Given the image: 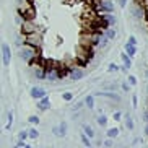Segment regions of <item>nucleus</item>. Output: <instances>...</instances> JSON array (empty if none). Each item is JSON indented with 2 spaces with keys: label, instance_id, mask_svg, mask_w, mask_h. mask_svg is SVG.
Returning <instances> with one entry per match:
<instances>
[{
  "label": "nucleus",
  "instance_id": "obj_26",
  "mask_svg": "<svg viewBox=\"0 0 148 148\" xmlns=\"http://www.w3.org/2000/svg\"><path fill=\"white\" fill-rule=\"evenodd\" d=\"M62 99H64V101H72V99H73V95H72L70 91H67V93L62 95Z\"/></svg>",
  "mask_w": 148,
  "mask_h": 148
},
{
  "label": "nucleus",
  "instance_id": "obj_19",
  "mask_svg": "<svg viewBox=\"0 0 148 148\" xmlns=\"http://www.w3.org/2000/svg\"><path fill=\"white\" fill-rule=\"evenodd\" d=\"M82 143L85 145V147H91V140H90V137H88L85 132L82 134Z\"/></svg>",
  "mask_w": 148,
  "mask_h": 148
},
{
  "label": "nucleus",
  "instance_id": "obj_15",
  "mask_svg": "<svg viewBox=\"0 0 148 148\" xmlns=\"http://www.w3.org/2000/svg\"><path fill=\"white\" fill-rule=\"evenodd\" d=\"M83 132H85L90 138H93V137H95V129H93L90 124H83Z\"/></svg>",
  "mask_w": 148,
  "mask_h": 148
},
{
  "label": "nucleus",
  "instance_id": "obj_24",
  "mask_svg": "<svg viewBox=\"0 0 148 148\" xmlns=\"http://www.w3.org/2000/svg\"><path fill=\"white\" fill-rule=\"evenodd\" d=\"M106 124H108V117H106V116H99V117H98V125L104 127Z\"/></svg>",
  "mask_w": 148,
  "mask_h": 148
},
{
  "label": "nucleus",
  "instance_id": "obj_3",
  "mask_svg": "<svg viewBox=\"0 0 148 148\" xmlns=\"http://www.w3.org/2000/svg\"><path fill=\"white\" fill-rule=\"evenodd\" d=\"M29 95H31V98L33 99H41V98H44L46 96V90H44L42 86H33L31 88V91H29Z\"/></svg>",
  "mask_w": 148,
  "mask_h": 148
},
{
  "label": "nucleus",
  "instance_id": "obj_35",
  "mask_svg": "<svg viewBox=\"0 0 148 148\" xmlns=\"http://www.w3.org/2000/svg\"><path fill=\"white\" fill-rule=\"evenodd\" d=\"M132 101H134V106H137V103H138V99H137V96H132Z\"/></svg>",
  "mask_w": 148,
  "mask_h": 148
},
{
  "label": "nucleus",
  "instance_id": "obj_7",
  "mask_svg": "<svg viewBox=\"0 0 148 148\" xmlns=\"http://www.w3.org/2000/svg\"><path fill=\"white\" fill-rule=\"evenodd\" d=\"M49 108H51V101H49L47 95L44 96V98H41V99H38V109H41V111H47Z\"/></svg>",
  "mask_w": 148,
  "mask_h": 148
},
{
  "label": "nucleus",
  "instance_id": "obj_10",
  "mask_svg": "<svg viewBox=\"0 0 148 148\" xmlns=\"http://www.w3.org/2000/svg\"><path fill=\"white\" fill-rule=\"evenodd\" d=\"M101 18H103V21H104L106 25H108V26H116V23H117L116 16H112L111 13H104Z\"/></svg>",
  "mask_w": 148,
  "mask_h": 148
},
{
  "label": "nucleus",
  "instance_id": "obj_5",
  "mask_svg": "<svg viewBox=\"0 0 148 148\" xmlns=\"http://www.w3.org/2000/svg\"><path fill=\"white\" fill-rule=\"evenodd\" d=\"M54 135H57V137H65L67 134V122H60L57 127H54L52 129Z\"/></svg>",
  "mask_w": 148,
  "mask_h": 148
},
{
  "label": "nucleus",
  "instance_id": "obj_17",
  "mask_svg": "<svg viewBox=\"0 0 148 148\" xmlns=\"http://www.w3.org/2000/svg\"><path fill=\"white\" fill-rule=\"evenodd\" d=\"M85 104H86L88 109H93V108H95V96H93V95H88L86 99H85Z\"/></svg>",
  "mask_w": 148,
  "mask_h": 148
},
{
  "label": "nucleus",
  "instance_id": "obj_20",
  "mask_svg": "<svg viewBox=\"0 0 148 148\" xmlns=\"http://www.w3.org/2000/svg\"><path fill=\"white\" fill-rule=\"evenodd\" d=\"M12 122H13V112L8 111V112H7V125H5V129H10V127H12Z\"/></svg>",
  "mask_w": 148,
  "mask_h": 148
},
{
  "label": "nucleus",
  "instance_id": "obj_25",
  "mask_svg": "<svg viewBox=\"0 0 148 148\" xmlns=\"http://www.w3.org/2000/svg\"><path fill=\"white\" fill-rule=\"evenodd\" d=\"M39 137V132L36 130V129H29V138H33V140H36Z\"/></svg>",
  "mask_w": 148,
  "mask_h": 148
},
{
  "label": "nucleus",
  "instance_id": "obj_30",
  "mask_svg": "<svg viewBox=\"0 0 148 148\" xmlns=\"http://www.w3.org/2000/svg\"><path fill=\"white\" fill-rule=\"evenodd\" d=\"M129 83L130 85H137V77L135 75H129Z\"/></svg>",
  "mask_w": 148,
  "mask_h": 148
},
{
  "label": "nucleus",
  "instance_id": "obj_11",
  "mask_svg": "<svg viewBox=\"0 0 148 148\" xmlns=\"http://www.w3.org/2000/svg\"><path fill=\"white\" fill-rule=\"evenodd\" d=\"M121 59H122V65L125 67V69H130V67H132V57L129 56L127 52H122L121 54Z\"/></svg>",
  "mask_w": 148,
  "mask_h": 148
},
{
  "label": "nucleus",
  "instance_id": "obj_14",
  "mask_svg": "<svg viewBox=\"0 0 148 148\" xmlns=\"http://www.w3.org/2000/svg\"><path fill=\"white\" fill-rule=\"evenodd\" d=\"M103 34H104L106 38L111 41V39H114V38H116V29H114V26H109V28H106V29H104V33H103Z\"/></svg>",
  "mask_w": 148,
  "mask_h": 148
},
{
  "label": "nucleus",
  "instance_id": "obj_4",
  "mask_svg": "<svg viewBox=\"0 0 148 148\" xmlns=\"http://www.w3.org/2000/svg\"><path fill=\"white\" fill-rule=\"evenodd\" d=\"M99 10L101 12H104V13H112L114 12V3L111 0H103L99 3Z\"/></svg>",
  "mask_w": 148,
  "mask_h": 148
},
{
  "label": "nucleus",
  "instance_id": "obj_8",
  "mask_svg": "<svg viewBox=\"0 0 148 148\" xmlns=\"http://www.w3.org/2000/svg\"><path fill=\"white\" fill-rule=\"evenodd\" d=\"M83 77H85V70L83 69H72L70 70V78L75 80V82L77 80H82Z\"/></svg>",
  "mask_w": 148,
  "mask_h": 148
},
{
  "label": "nucleus",
  "instance_id": "obj_29",
  "mask_svg": "<svg viewBox=\"0 0 148 148\" xmlns=\"http://www.w3.org/2000/svg\"><path fill=\"white\" fill-rule=\"evenodd\" d=\"M127 42L132 44V46H137V38H135V36H130V38L127 39Z\"/></svg>",
  "mask_w": 148,
  "mask_h": 148
},
{
  "label": "nucleus",
  "instance_id": "obj_32",
  "mask_svg": "<svg viewBox=\"0 0 148 148\" xmlns=\"http://www.w3.org/2000/svg\"><path fill=\"white\" fill-rule=\"evenodd\" d=\"M111 145H112V138H109L104 142V147H111Z\"/></svg>",
  "mask_w": 148,
  "mask_h": 148
},
{
  "label": "nucleus",
  "instance_id": "obj_27",
  "mask_svg": "<svg viewBox=\"0 0 148 148\" xmlns=\"http://www.w3.org/2000/svg\"><path fill=\"white\" fill-rule=\"evenodd\" d=\"M117 70H121V69H119V65H116V64H109L108 65V72H117Z\"/></svg>",
  "mask_w": 148,
  "mask_h": 148
},
{
  "label": "nucleus",
  "instance_id": "obj_28",
  "mask_svg": "<svg viewBox=\"0 0 148 148\" xmlns=\"http://www.w3.org/2000/svg\"><path fill=\"white\" fill-rule=\"evenodd\" d=\"M16 147H20V148H29V145H28L25 140H18V142H16Z\"/></svg>",
  "mask_w": 148,
  "mask_h": 148
},
{
  "label": "nucleus",
  "instance_id": "obj_33",
  "mask_svg": "<svg viewBox=\"0 0 148 148\" xmlns=\"http://www.w3.org/2000/svg\"><path fill=\"white\" fill-rule=\"evenodd\" d=\"M129 83H124V85H122V90H124V91H129Z\"/></svg>",
  "mask_w": 148,
  "mask_h": 148
},
{
  "label": "nucleus",
  "instance_id": "obj_22",
  "mask_svg": "<svg viewBox=\"0 0 148 148\" xmlns=\"http://www.w3.org/2000/svg\"><path fill=\"white\" fill-rule=\"evenodd\" d=\"M125 127L127 129H129V130H134V121H132V117H129V116H127L125 117Z\"/></svg>",
  "mask_w": 148,
  "mask_h": 148
},
{
  "label": "nucleus",
  "instance_id": "obj_21",
  "mask_svg": "<svg viewBox=\"0 0 148 148\" xmlns=\"http://www.w3.org/2000/svg\"><path fill=\"white\" fill-rule=\"evenodd\" d=\"M29 137V130H20L18 132V140H26Z\"/></svg>",
  "mask_w": 148,
  "mask_h": 148
},
{
  "label": "nucleus",
  "instance_id": "obj_1",
  "mask_svg": "<svg viewBox=\"0 0 148 148\" xmlns=\"http://www.w3.org/2000/svg\"><path fill=\"white\" fill-rule=\"evenodd\" d=\"M20 57H21L23 62H31L36 57V51L31 47L29 44H26V46H23V47L20 49Z\"/></svg>",
  "mask_w": 148,
  "mask_h": 148
},
{
  "label": "nucleus",
  "instance_id": "obj_12",
  "mask_svg": "<svg viewBox=\"0 0 148 148\" xmlns=\"http://www.w3.org/2000/svg\"><path fill=\"white\" fill-rule=\"evenodd\" d=\"M132 13H134L135 18H143V5H135L134 8H132Z\"/></svg>",
  "mask_w": 148,
  "mask_h": 148
},
{
  "label": "nucleus",
  "instance_id": "obj_16",
  "mask_svg": "<svg viewBox=\"0 0 148 148\" xmlns=\"http://www.w3.org/2000/svg\"><path fill=\"white\" fill-rule=\"evenodd\" d=\"M125 52L129 54L130 57H135V54H137V46H132V44L127 42L125 44Z\"/></svg>",
  "mask_w": 148,
  "mask_h": 148
},
{
  "label": "nucleus",
  "instance_id": "obj_34",
  "mask_svg": "<svg viewBox=\"0 0 148 148\" xmlns=\"http://www.w3.org/2000/svg\"><path fill=\"white\" fill-rule=\"evenodd\" d=\"M119 5H121V7H125V5H127V0H119Z\"/></svg>",
  "mask_w": 148,
  "mask_h": 148
},
{
  "label": "nucleus",
  "instance_id": "obj_6",
  "mask_svg": "<svg viewBox=\"0 0 148 148\" xmlns=\"http://www.w3.org/2000/svg\"><path fill=\"white\" fill-rule=\"evenodd\" d=\"M96 96H103V98H108V99H112V101H121V96L117 95V93H114V91H99V93H96Z\"/></svg>",
  "mask_w": 148,
  "mask_h": 148
},
{
  "label": "nucleus",
  "instance_id": "obj_2",
  "mask_svg": "<svg viewBox=\"0 0 148 148\" xmlns=\"http://www.w3.org/2000/svg\"><path fill=\"white\" fill-rule=\"evenodd\" d=\"M2 62L5 67H8L12 62V51H10V46L7 42L2 44Z\"/></svg>",
  "mask_w": 148,
  "mask_h": 148
},
{
  "label": "nucleus",
  "instance_id": "obj_23",
  "mask_svg": "<svg viewBox=\"0 0 148 148\" xmlns=\"http://www.w3.org/2000/svg\"><path fill=\"white\" fill-rule=\"evenodd\" d=\"M28 122H29L31 125H38V124H39V117H38V116H29V117H28Z\"/></svg>",
  "mask_w": 148,
  "mask_h": 148
},
{
  "label": "nucleus",
  "instance_id": "obj_31",
  "mask_svg": "<svg viewBox=\"0 0 148 148\" xmlns=\"http://www.w3.org/2000/svg\"><path fill=\"white\" fill-rule=\"evenodd\" d=\"M114 119H116V121H121V119H122V114L121 112H119V111H117V112H114Z\"/></svg>",
  "mask_w": 148,
  "mask_h": 148
},
{
  "label": "nucleus",
  "instance_id": "obj_18",
  "mask_svg": "<svg viewBox=\"0 0 148 148\" xmlns=\"http://www.w3.org/2000/svg\"><path fill=\"white\" fill-rule=\"evenodd\" d=\"M119 134H121V132H119L117 127H112V129H109V130H108V134H106V135H108L109 138H117Z\"/></svg>",
  "mask_w": 148,
  "mask_h": 148
},
{
  "label": "nucleus",
  "instance_id": "obj_13",
  "mask_svg": "<svg viewBox=\"0 0 148 148\" xmlns=\"http://www.w3.org/2000/svg\"><path fill=\"white\" fill-rule=\"evenodd\" d=\"M33 75H34L38 80H42V78H46V70H44L42 67H36V69L33 70Z\"/></svg>",
  "mask_w": 148,
  "mask_h": 148
},
{
  "label": "nucleus",
  "instance_id": "obj_36",
  "mask_svg": "<svg viewBox=\"0 0 148 148\" xmlns=\"http://www.w3.org/2000/svg\"><path fill=\"white\" fill-rule=\"evenodd\" d=\"M145 134H147V135H148V125H147V127H145Z\"/></svg>",
  "mask_w": 148,
  "mask_h": 148
},
{
  "label": "nucleus",
  "instance_id": "obj_37",
  "mask_svg": "<svg viewBox=\"0 0 148 148\" xmlns=\"http://www.w3.org/2000/svg\"><path fill=\"white\" fill-rule=\"evenodd\" d=\"M145 16H147V20H148V8H147V12H145Z\"/></svg>",
  "mask_w": 148,
  "mask_h": 148
},
{
  "label": "nucleus",
  "instance_id": "obj_9",
  "mask_svg": "<svg viewBox=\"0 0 148 148\" xmlns=\"http://www.w3.org/2000/svg\"><path fill=\"white\" fill-rule=\"evenodd\" d=\"M59 72H57V69H47L46 70V78L51 80V82H56V80H59Z\"/></svg>",
  "mask_w": 148,
  "mask_h": 148
}]
</instances>
